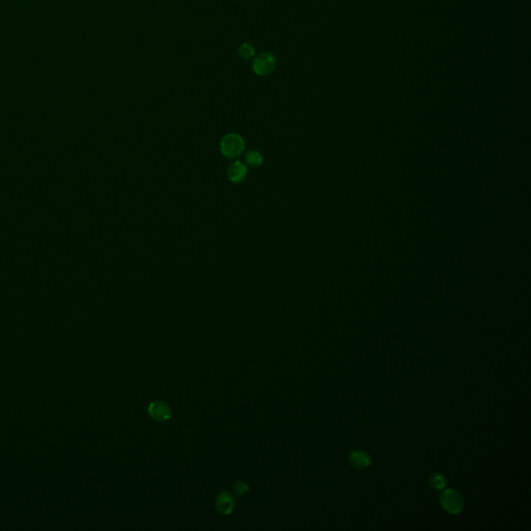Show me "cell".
Returning <instances> with one entry per match:
<instances>
[{"mask_svg": "<svg viewBox=\"0 0 531 531\" xmlns=\"http://www.w3.org/2000/svg\"><path fill=\"white\" fill-rule=\"evenodd\" d=\"M350 464L357 469H363L370 465V458L368 454L361 450H356L351 453L349 458Z\"/></svg>", "mask_w": 531, "mask_h": 531, "instance_id": "7", "label": "cell"}, {"mask_svg": "<svg viewBox=\"0 0 531 531\" xmlns=\"http://www.w3.org/2000/svg\"><path fill=\"white\" fill-rule=\"evenodd\" d=\"M234 491L237 495H243L248 491V485L244 480H238L234 484Z\"/></svg>", "mask_w": 531, "mask_h": 531, "instance_id": "11", "label": "cell"}, {"mask_svg": "<svg viewBox=\"0 0 531 531\" xmlns=\"http://www.w3.org/2000/svg\"><path fill=\"white\" fill-rule=\"evenodd\" d=\"M440 502L442 507L451 515H457L462 512L464 507V500L462 495L456 490L448 489L445 490L441 496Z\"/></svg>", "mask_w": 531, "mask_h": 531, "instance_id": "2", "label": "cell"}, {"mask_svg": "<svg viewBox=\"0 0 531 531\" xmlns=\"http://www.w3.org/2000/svg\"><path fill=\"white\" fill-rule=\"evenodd\" d=\"M245 162L252 168H256L262 163V156L257 150H249L245 155Z\"/></svg>", "mask_w": 531, "mask_h": 531, "instance_id": "8", "label": "cell"}, {"mask_svg": "<svg viewBox=\"0 0 531 531\" xmlns=\"http://www.w3.org/2000/svg\"><path fill=\"white\" fill-rule=\"evenodd\" d=\"M227 176L233 183H241L247 176V167L241 162H234L227 170Z\"/></svg>", "mask_w": 531, "mask_h": 531, "instance_id": "6", "label": "cell"}, {"mask_svg": "<svg viewBox=\"0 0 531 531\" xmlns=\"http://www.w3.org/2000/svg\"><path fill=\"white\" fill-rule=\"evenodd\" d=\"M239 51H240L241 56L244 57V58H246V59L251 58V57L253 56V54H254V48H253V46L250 45V44H248V43H244V44L240 47Z\"/></svg>", "mask_w": 531, "mask_h": 531, "instance_id": "10", "label": "cell"}, {"mask_svg": "<svg viewBox=\"0 0 531 531\" xmlns=\"http://www.w3.org/2000/svg\"><path fill=\"white\" fill-rule=\"evenodd\" d=\"M245 147L244 140L238 134H229L222 138L220 143V148L222 154L227 158H237L241 156Z\"/></svg>", "mask_w": 531, "mask_h": 531, "instance_id": "1", "label": "cell"}, {"mask_svg": "<svg viewBox=\"0 0 531 531\" xmlns=\"http://www.w3.org/2000/svg\"><path fill=\"white\" fill-rule=\"evenodd\" d=\"M148 413L157 422H166L171 417L169 406L162 401H154L148 405Z\"/></svg>", "mask_w": 531, "mask_h": 531, "instance_id": "4", "label": "cell"}, {"mask_svg": "<svg viewBox=\"0 0 531 531\" xmlns=\"http://www.w3.org/2000/svg\"><path fill=\"white\" fill-rule=\"evenodd\" d=\"M235 498L229 492H222L216 499V508L222 515H230L235 508Z\"/></svg>", "mask_w": 531, "mask_h": 531, "instance_id": "5", "label": "cell"}, {"mask_svg": "<svg viewBox=\"0 0 531 531\" xmlns=\"http://www.w3.org/2000/svg\"><path fill=\"white\" fill-rule=\"evenodd\" d=\"M430 482H431V485L435 490H441V489H443L445 486L446 479H445V477L441 473H435V474H433L431 476Z\"/></svg>", "mask_w": 531, "mask_h": 531, "instance_id": "9", "label": "cell"}, {"mask_svg": "<svg viewBox=\"0 0 531 531\" xmlns=\"http://www.w3.org/2000/svg\"><path fill=\"white\" fill-rule=\"evenodd\" d=\"M276 58L273 54L269 52L260 53L253 60L252 67L256 75L258 76H267L270 75L276 68Z\"/></svg>", "mask_w": 531, "mask_h": 531, "instance_id": "3", "label": "cell"}]
</instances>
